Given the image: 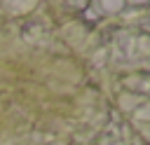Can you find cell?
<instances>
[{"mask_svg": "<svg viewBox=\"0 0 150 145\" xmlns=\"http://www.w3.org/2000/svg\"><path fill=\"white\" fill-rule=\"evenodd\" d=\"M110 63L120 75H150V33L143 28H117L108 44Z\"/></svg>", "mask_w": 150, "mask_h": 145, "instance_id": "cell-1", "label": "cell"}, {"mask_svg": "<svg viewBox=\"0 0 150 145\" xmlns=\"http://www.w3.org/2000/svg\"><path fill=\"white\" fill-rule=\"evenodd\" d=\"M117 105L131 122V126H148L150 124V75L134 72V75H117L115 80Z\"/></svg>", "mask_w": 150, "mask_h": 145, "instance_id": "cell-2", "label": "cell"}, {"mask_svg": "<svg viewBox=\"0 0 150 145\" xmlns=\"http://www.w3.org/2000/svg\"><path fill=\"white\" fill-rule=\"evenodd\" d=\"M101 145H145L141 140V136L131 129L129 122H117L108 129L105 138L101 140Z\"/></svg>", "mask_w": 150, "mask_h": 145, "instance_id": "cell-3", "label": "cell"}]
</instances>
